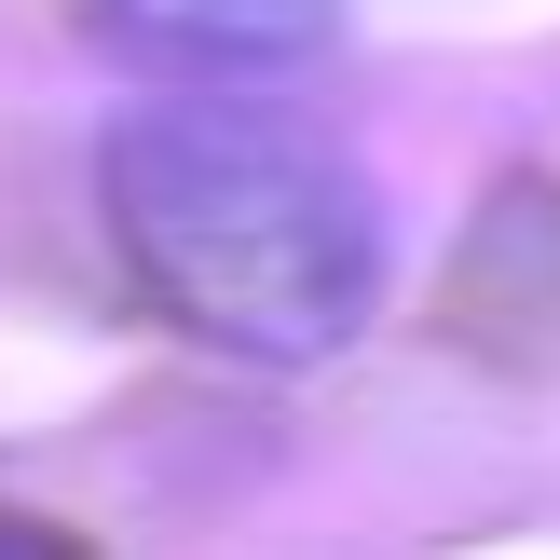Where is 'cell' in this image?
<instances>
[{
  "label": "cell",
  "mask_w": 560,
  "mask_h": 560,
  "mask_svg": "<svg viewBox=\"0 0 560 560\" xmlns=\"http://www.w3.org/2000/svg\"><path fill=\"white\" fill-rule=\"evenodd\" d=\"M137 288L219 355L315 370L383 301V206L328 137L273 109H137L96 164Z\"/></svg>",
  "instance_id": "1"
},
{
  "label": "cell",
  "mask_w": 560,
  "mask_h": 560,
  "mask_svg": "<svg viewBox=\"0 0 560 560\" xmlns=\"http://www.w3.org/2000/svg\"><path fill=\"white\" fill-rule=\"evenodd\" d=\"M109 42L178 55V69H288L342 27V0H96Z\"/></svg>",
  "instance_id": "2"
}]
</instances>
